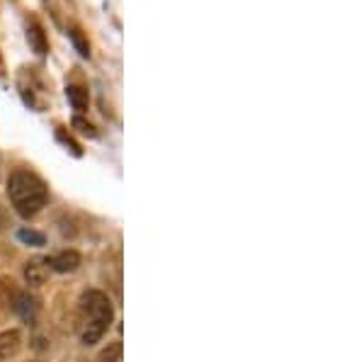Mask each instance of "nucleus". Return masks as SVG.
<instances>
[{"label":"nucleus","mask_w":364,"mask_h":362,"mask_svg":"<svg viewBox=\"0 0 364 362\" xmlns=\"http://www.w3.org/2000/svg\"><path fill=\"white\" fill-rule=\"evenodd\" d=\"M10 304H13L17 316H20L22 321H27V324H32V321L37 319V312H39L37 299L25 294V292H15L13 289V299H10Z\"/></svg>","instance_id":"nucleus-3"},{"label":"nucleus","mask_w":364,"mask_h":362,"mask_svg":"<svg viewBox=\"0 0 364 362\" xmlns=\"http://www.w3.org/2000/svg\"><path fill=\"white\" fill-rule=\"evenodd\" d=\"M119 358H122V346L119 343H109V346L100 353L97 362H119Z\"/></svg>","instance_id":"nucleus-11"},{"label":"nucleus","mask_w":364,"mask_h":362,"mask_svg":"<svg viewBox=\"0 0 364 362\" xmlns=\"http://www.w3.org/2000/svg\"><path fill=\"white\" fill-rule=\"evenodd\" d=\"M27 42H29V46H32V51L37 56H44L46 51H49V44H46V34H44V29L39 27L37 20H32L27 25Z\"/></svg>","instance_id":"nucleus-6"},{"label":"nucleus","mask_w":364,"mask_h":362,"mask_svg":"<svg viewBox=\"0 0 364 362\" xmlns=\"http://www.w3.org/2000/svg\"><path fill=\"white\" fill-rule=\"evenodd\" d=\"M68 37H70V42H73L75 51H78L80 56H83V58L90 56V44H87V39L83 37V32H80L78 27H70L68 29Z\"/></svg>","instance_id":"nucleus-9"},{"label":"nucleus","mask_w":364,"mask_h":362,"mask_svg":"<svg viewBox=\"0 0 364 362\" xmlns=\"http://www.w3.org/2000/svg\"><path fill=\"white\" fill-rule=\"evenodd\" d=\"M5 226H8V214H5L3 207H0V231H3Z\"/></svg>","instance_id":"nucleus-14"},{"label":"nucleus","mask_w":364,"mask_h":362,"mask_svg":"<svg viewBox=\"0 0 364 362\" xmlns=\"http://www.w3.org/2000/svg\"><path fill=\"white\" fill-rule=\"evenodd\" d=\"M8 197L20 217H34L49 200L44 180L29 171H15L8 178Z\"/></svg>","instance_id":"nucleus-2"},{"label":"nucleus","mask_w":364,"mask_h":362,"mask_svg":"<svg viewBox=\"0 0 364 362\" xmlns=\"http://www.w3.org/2000/svg\"><path fill=\"white\" fill-rule=\"evenodd\" d=\"M20 348H22L20 331H5V334H0V362L15 358L20 353Z\"/></svg>","instance_id":"nucleus-4"},{"label":"nucleus","mask_w":364,"mask_h":362,"mask_svg":"<svg viewBox=\"0 0 364 362\" xmlns=\"http://www.w3.org/2000/svg\"><path fill=\"white\" fill-rule=\"evenodd\" d=\"M112 324V304L100 289H87L78 304V336L85 346H92L107 334Z\"/></svg>","instance_id":"nucleus-1"},{"label":"nucleus","mask_w":364,"mask_h":362,"mask_svg":"<svg viewBox=\"0 0 364 362\" xmlns=\"http://www.w3.org/2000/svg\"><path fill=\"white\" fill-rule=\"evenodd\" d=\"M17 238H20L22 243H27V246H44V233L32 231V229H22L17 233Z\"/></svg>","instance_id":"nucleus-10"},{"label":"nucleus","mask_w":364,"mask_h":362,"mask_svg":"<svg viewBox=\"0 0 364 362\" xmlns=\"http://www.w3.org/2000/svg\"><path fill=\"white\" fill-rule=\"evenodd\" d=\"M0 71H3V58H0Z\"/></svg>","instance_id":"nucleus-15"},{"label":"nucleus","mask_w":364,"mask_h":362,"mask_svg":"<svg viewBox=\"0 0 364 362\" xmlns=\"http://www.w3.org/2000/svg\"><path fill=\"white\" fill-rule=\"evenodd\" d=\"M66 97L70 102V107L78 110V112H83V110H87V90L80 85H68L66 87Z\"/></svg>","instance_id":"nucleus-8"},{"label":"nucleus","mask_w":364,"mask_h":362,"mask_svg":"<svg viewBox=\"0 0 364 362\" xmlns=\"http://www.w3.org/2000/svg\"><path fill=\"white\" fill-rule=\"evenodd\" d=\"M46 277H49V262L42 260V258H34V260L27 262V267H25L27 284H32V287H39V284L46 282Z\"/></svg>","instance_id":"nucleus-5"},{"label":"nucleus","mask_w":364,"mask_h":362,"mask_svg":"<svg viewBox=\"0 0 364 362\" xmlns=\"http://www.w3.org/2000/svg\"><path fill=\"white\" fill-rule=\"evenodd\" d=\"M46 262H49V267L56 272H73L75 267L80 265V255L75 253V250H63V253L54 255V258Z\"/></svg>","instance_id":"nucleus-7"},{"label":"nucleus","mask_w":364,"mask_h":362,"mask_svg":"<svg viewBox=\"0 0 364 362\" xmlns=\"http://www.w3.org/2000/svg\"><path fill=\"white\" fill-rule=\"evenodd\" d=\"M73 127L78 129L80 134H85V137H97L95 127L90 124V122H85L83 117H73Z\"/></svg>","instance_id":"nucleus-12"},{"label":"nucleus","mask_w":364,"mask_h":362,"mask_svg":"<svg viewBox=\"0 0 364 362\" xmlns=\"http://www.w3.org/2000/svg\"><path fill=\"white\" fill-rule=\"evenodd\" d=\"M58 139H61V142H63V144H66V146H68V149H70V151H73V154H75V156H80V146H78V144H75V142H73V139H70V137H66V132H58Z\"/></svg>","instance_id":"nucleus-13"}]
</instances>
